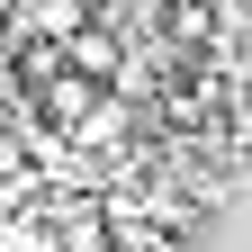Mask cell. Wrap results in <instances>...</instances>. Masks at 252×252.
<instances>
[{
  "label": "cell",
  "instance_id": "cell-2",
  "mask_svg": "<svg viewBox=\"0 0 252 252\" xmlns=\"http://www.w3.org/2000/svg\"><path fill=\"white\" fill-rule=\"evenodd\" d=\"M45 108H54V126H81L90 108H99V81L90 72H54L45 81Z\"/></svg>",
  "mask_w": 252,
  "mask_h": 252
},
{
  "label": "cell",
  "instance_id": "cell-1",
  "mask_svg": "<svg viewBox=\"0 0 252 252\" xmlns=\"http://www.w3.org/2000/svg\"><path fill=\"white\" fill-rule=\"evenodd\" d=\"M18 27H36V36H63V45H72L81 27H90V9H81V0H18Z\"/></svg>",
  "mask_w": 252,
  "mask_h": 252
},
{
  "label": "cell",
  "instance_id": "cell-3",
  "mask_svg": "<svg viewBox=\"0 0 252 252\" xmlns=\"http://www.w3.org/2000/svg\"><path fill=\"white\" fill-rule=\"evenodd\" d=\"M117 135H126V108H117V99H99V108H90V117L72 126V144H90V153H108Z\"/></svg>",
  "mask_w": 252,
  "mask_h": 252
}]
</instances>
